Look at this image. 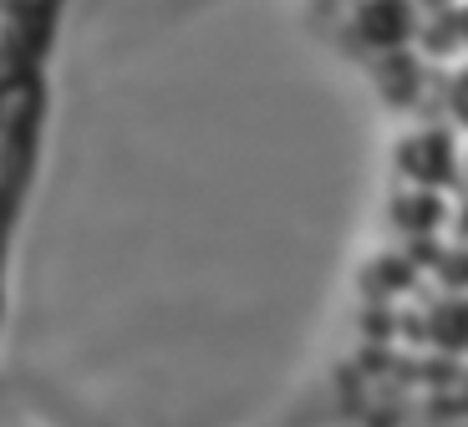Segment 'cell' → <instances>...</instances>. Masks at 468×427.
I'll return each mask as SVG.
<instances>
[{
	"label": "cell",
	"mask_w": 468,
	"mask_h": 427,
	"mask_svg": "<svg viewBox=\"0 0 468 427\" xmlns=\"http://www.w3.org/2000/svg\"><path fill=\"white\" fill-rule=\"evenodd\" d=\"M458 163H463V148L453 143L448 127H418V133H408L398 143V168L412 188H433V194L453 188Z\"/></svg>",
	"instance_id": "1"
},
{
	"label": "cell",
	"mask_w": 468,
	"mask_h": 427,
	"mask_svg": "<svg viewBox=\"0 0 468 427\" xmlns=\"http://www.w3.org/2000/svg\"><path fill=\"white\" fill-rule=\"evenodd\" d=\"M351 26L372 51H402L418 36V5L412 0H356Z\"/></svg>",
	"instance_id": "2"
},
{
	"label": "cell",
	"mask_w": 468,
	"mask_h": 427,
	"mask_svg": "<svg viewBox=\"0 0 468 427\" xmlns=\"http://www.w3.org/2000/svg\"><path fill=\"white\" fill-rule=\"evenodd\" d=\"M422 336L448 357H468V295H438L422 315Z\"/></svg>",
	"instance_id": "3"
},
{
	"label": "cell",
	"mask_w": 468,
	"mask_h": 427,
	"mask_svg": "<svg viewBox=\"0 0 468 427\" xmlns=\"http://www.w3.org/2000/svg\"><path fill=\"white\" fill-rule=\"evenodd\" d=\"M392 224L412 240H428L438 224H448V204L433 194V188H408V194L392 198Z\"/></svg>",
	"instance_id": "4"
},
{
	"label": "cell",
	"mask_w": 468,
	"mask_h": 427,
	"mask_svg": "<svg viewBox=\"0 0 468 427\" xmlns=\"http://www.w3.org/2000/svg\"><path fill=\"white\" fill-rule=\"evenodd\" d=\"M438 21H428V26H418L422 31V47L433 51V57H448V51H458V26H453V5H438Z\"/></svg>",
	"instance_id": "5"
},
{
	"label": "cell",
	"mask_w": 468,
	"mask_h": 427,
	"mask_svg": "<svg viewBox=\"0 0 468 427\" xmlns=\"http://www.w3.org/2000/svg\"><path fill=\"white\" fill-rule=\"evenodd\" d=\"M438 275L453 295H468V244H453L448 254H438Z\"/></svg>",
	"instance_id": "6"
},
{
	"label": "cell",
	"mask_w": 468,
	"mask_h": 427,
	"mask_svg": "<svg viewBox=\"0 0 468 427\" xmlns=\"http://www.w3.org/2000/svg\"><path fill=\"white\" fill-rule=\"evenodd\" d=\"M443 102H448V112H453V123L468 127V61L443 81Z\"/></svg>",
	"instance_id": "7"
},
{
	"label": "cell",
	"mask_w": 468,
	"mask_h": 427,
	"mask_svg": "<svg viewBox=\"0 0 468 427\" xmlns=\"http://www.w3.org/2000/svg\"><path fill=\"white\" fill-rule=\"evenodd\" d=\"M47 11H51V0H0V16H11V21H36Z\"/></svg>",
	"instance_id": "8"
},
{
	"label": "cell",
	"mask_w": 468,
	"mask_h": 427,
	"mask_svg": "<svg viewBox=\"0 0 468 427\" xmlns=\"http://www.w3.org/2000/svg\"><path fill=\"white\" fill-rule=\"evenodd\" d=\"M448 230H453V240H458V244H468V194L458 198L453 208H448Z\"/></svg>",
	"instance_id": "9"
},
{
	"label": "cell",
	"mask_w": 468,
	"mask_h": 427,
	"mask_svg": "<svg viewBox=\"0 0 468 427\" xmlns=\"http://www.w3.org/2000/svg\"><path fill=\"white\" fill-rule=\"evenodd\" d=\"M453 26H458V47L468 51V0H453Z\"/></svg>",
	"instance_id": "10"
},
{
	"label": "cell",
	"mask_w": 468,
	"mask_h": 427,
	"mask_svg": "<svg viewBox=\"0 0 468 427\" xmlns=\"http://www.w3.org/2000/svg\"><path fill=\"white\" fill-rule=\"evenodd\" d=\"M458 402L468 407V361H463V371H458Z\"/></svg>",
	"instance_id": "11"
},
{
	"label": "cell",
	"mask_w": 468,
	"mask_h": 427,
	"mask_svg": "<svg viewBox=\"0 0 468 427\" xmlns=\"http://www.w3.org/2000/svg\"><path fill=\"white\" fill-rule=\"evenodd\" d=\"M458 184H463V194H468V148H463V163H458Z\"/></svg>",
	"instance_id": "12"
},
{
	"label": "cell",
	"mask_w": 468,
	"mask_h": 427,
	"mask_svg": "<svg viewBox=\"0 0 468 427\" xmlns=\"http://www.w3.org/2000/svg\"><path fill=\"white\" fill-rule=\"evenodd\" d=\"M428 5H453V0H428Z\"/></svg>",
	"instance_id": "13"
}]
</instances>
